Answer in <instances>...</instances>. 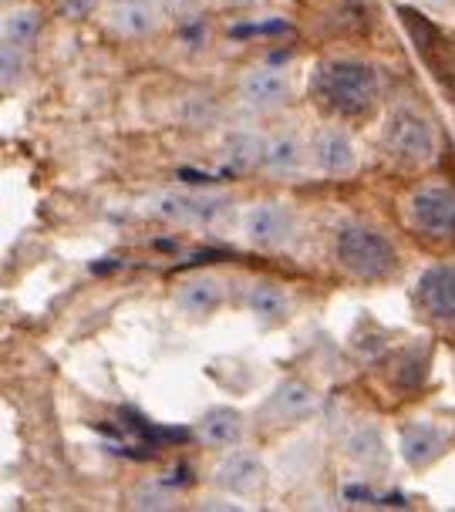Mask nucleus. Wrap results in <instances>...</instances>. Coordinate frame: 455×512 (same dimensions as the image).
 <instances>
[{"label":"nucleus","mask_w":455,"mask_h":512,"mask_svg":"<svg viewBox=\"0 0 455 512\" xmlns=\"http://www.w3.org/2000/svg\"><path fill=\"white\" fill-rule=\"evenodd\" d=\"M314 91L324 108H331V112H338L344 118H358V115H368L371 108L378 105L381 81H378V71L371 68L368 61L331 58L317 71Z\"/></svg>","instance_id":"1"},{"label":"nucleus","mask_w":455,"mask_h":512,"mask_svg":"<svg viewBox=\"0 0 455 512\" xmlns=\"http://www.w3.org/2000/svg\"><path fill=\"white\" fill-rule=\"evenodd\" d=\"M338 260L358 280H388L398 270V250L385 233L364 223H348L338 233Z\"/></svg>","instance_id":"2"},{"label":"nucleus","mask_w":455,"mask_h":512,"mask_svg":"<svg viewBox=\"0 0 455 512\" xmlns=\"http://www.w3.org/2000/svg\"><path fill=\"white\" fill-rule=\"evenodd\" d=\"M381 142H385V152L402 166H429L435 159V128L422 112L415 108H395L385 122V132H381Z\"/></svg>","instance_id":"3"},{"label":"nucleus","mask_w":455,"mask_h":512,"mask_svg":"<svg viewBox=\"0 0 455 512\" xmlns=\"http://www.w3.org/2000/svg\"><path fill=\"white\" fill-rule=\"evenodd\" d=\"M230 209L233 199L223 192H169L156 203V216L176 226H216Z\"/></svg>","instance_id":"4"},{"label":"nucleus","mask_w":455,"mask_h":512,"mask_svg":"<svg viewBox=\"0 0 455 512\" xmlns=\"http://www.w3.org/2000/svg\"><path fill=\"white\" fill-rule=\"evenodd\" d=\"M412 223L425 236L449 240L455 236V189L452 186H422L408 203Z\"/></svg>","instance_id":"5"},{"label":"nucleus","mask_w":455,"mask_h":512,"mask_svg":"<svg viewBox=\"0 0 455 512\" xmlns=\"http://www.w3.org/2000/svg\"><path fill=\"white\" fill-rule=\"evenodd\" d=\"M243 233L260 250H280L294 236V209L284 203H257L243 219Z\"/></svg>","instance_id":"6"},{"label":"nucleus","mask_w":455,"mask_h":512,"mask_svg":"<svg viewBox=\"0 0 455 512\" xmlns=\"http://www.w3.org/2000/svg\"><path fill=\"white\" fill-rule=\"evenodd\" d=\"M415 304L432 320H455V263H435L422 273L415 287Z\"/></svg>","instance_id":"7"},{"label":"nucleus","mask_w":455,"mask_h":512,"mask_svg":"<svg viewBox=\"0 0 455 512\" xmlns=\"http://www.w3.org/2000/svg\"><path fill=\"white\" fill-rule=\"evenodd\" d=\"M216 486L233 496H257L267 486V465L253 452H233L216 465Z\"/></svg>","instance_id":"8"},{"label":"nucleus","mask_w":455,"mask_h":512,"mask_svg":"<svg viewBox=\"0 0 455 512\" xmlns=\"http://www.w3.org/2000/svg\"><path fill=\"white\" fill-rule=\"evenodd\" d=\"M311 155H314L317 169L327 172V176H351V172L358 169V145H354L348 132L331 128V125L314 135Z\"/></svg>","instance_id":"9"},{"label":"nucleus","mask_w":455,"mask_h":512,"mask_svg":"<svg viewBox=\"0 0 455 512\" xmlns=\"http://www.w3.org/2000/svg\"><path fill=\"white\" fill-rule=\"evenodd\" d=\"M317 405V395L311 391V384L304 381H284L273 388V395L263 405V418L270 425H294L304 415H311Z\"/></svg>","instance_id":"10"},{"label":"nucleus","mask_w":455,"mask_h":512,"mask_svg":"<svg viewBox=\"0 0 455 512\" xmlns=\"http://www.w3.org/2000/svg\"><path fill=\"white\" fill-rule=\"evenodd\" d=\"M105 24L118 38H145L156 31L159 11L152 0H112L105 11Z\"/></svg>","instance_id":"11"},{"label":"nucleus","mask_w":455,"mask_h":512,"mask_svg":"<svg viewBox=\"0 0 455 512\" xmlns=\"http://www.w3.org/2000/svg\"><path fill=\"white\" fill-rule=\"evenodd\" d=\"M243 102L260 112L280 108L290 102V78L280 68H253L243 78Z\"/></svg>","instance_id":"12"},{"label":"nucleus","mask_w":455,"mask_h":512,"mask_svg":"<svg viewBox=\"0 0 455 512\" xmlns=\"http://www.w3.org/2000/svg\"><path fill=\"white\" fill-rule=\"evenodd\" d=\"M223 297H226V283L216 273H196V277H189L179 287L176 304L189 317H209L223 304Z\"/></svg>","instance_id":"13"},{"label":"nucleus","mask_w":455,"mask_h":512,"mask_svg":"<svg viewBox=\"0 0 455 512\" xmlns=\"http://www.w3.org/2000/svg\"><path fill=\"white\" fill-rule=\"evenodd\" d=\"M445 452V432L432 422H412L402 428V459L412 469H425Z\"/></svg>","instance_id":"14"},{"label":"nucleus","mask_w":455,"mask_h":512,"mask_svg":"<svg viewBox=\"0 0 455 512\" xmlns=\"http://www.w3.org/2000/svg\"><path fill=\"white\" fill-rule=\"evenodd\" d=\"M247 432V422L236 408H209L196 425L199 442L209 448H230Z\"/></svg>","instance_id":"15"},{"label":"nucleus","mask_w":455,"mask_h":512,"mask_svg":"<svg viewBox=\"0 0 455 512\" xmlns=\"http://www.w3.org/2000/svg\"><path fill=\"white\" fill-rule=\"evenodd\" d=\"M247 310L260 324H280L290 314V297L280 283L273 280H253L247 287Z\"/></svg>","instance_id":"16"},{"label":"nucleus","mask_w":455,"mask_h":512,"mask_svg":"<svg viewBox=\"0 0 455 512\" xmlns=\"http://www.w3.org/2000/svg\"><path fill=\"white\" fill-rule=\"evenodd\" d=\"M304 152V142L294 139V135H277L263 149V169L273 172V176H294L304 166Z\"/></svg>","instance_id":"17"},{"label":"nucleus","mask_w":455,"mask_h":512,"mask_svg":"<svg viewBox=\"0 0 455 512\" xmlns=\"http://www.w3.org/2000/svg\"><path fill=\"white\" fill-rule=\"evenodd\" d=\"M41 27H44V14L38 7H14V11L4 14V44L27 51L38 41Z\"/></svg>","instance_id":"18"},{"label":"nucleus","mask_w":455,"mask_h":512,"mask_svg":"<svg viewBox=\"0 0 455 512\" xmlns=\"http://www.w3.org/2000/svg\"><path fill=\"white\" fill-rule=\"evenodd\" d=\"M263 149H267V142H260L257 135L233 132V135H226V142H223V159L230 169L247 172L253 166H263Z\"/></svg>","instance_id":"19"},{"label":"nucleus","mask_w":455,"mask_h":512,"mask_svg":"<svg viewBox=\"0 0 455 512\" xmlns=\"http://www.w3.org/2000/svg\"><path fill=\"white\" fill-rule=\"evenodd\" d=\"M348 455L358 465H378L385 459V438L375 425H361L354 428L351 438H348Z\"/></svg>","instance_id":"20"},{"label":"nucleus","mask_w":455,"mask_h":512,"mask_svg":"<svg viewBox=\"0 0 455 512\" xmlns=\"http://www.w3.org/2000/svg\"><path fill=\"white\" fill-rule=\"evenodd\" d=\"M425 368H429V354L425 351H405L402 358H398V368H395V381H398V388H405V391H412L418 388V384L425 381Z\"/></svg>","instance_id":"21"},{"label":"nucleus","mask_w":455,"mask_h":512,"mask_svg":"<svg viewBox=\"0 0 455 512\" xmlns=\"http://www.w3.org/2000/svg\"><path fill=\"white\" fill-rule=\"evenodd\" d=\"M398 14H402V21H405V27H408V34H412V41H415L422 51H429L432 44L439 41V31H435V27H432L429 21H425V17L418 14V11H412V7H402Z\"/></svg>","instance_id":"22"},{"label":"nucleus","mask_w":455,"mask_h":512,"mask_svg":"<svg viewBox=\"0 0 455 512\" xmlns=\"http://www.w3.org/2000/svg\"><path fill=\"white\" fill-rule=\"evenodd\" d=\"M21 48H11V44H4V51H0V71H4V88H14L17 81H21V71H24V58H21Z\"/></svg>","instance_id":"23"},{"label":"nucleus","mask_w":455,"mask_h":512,"mask_svg":"<svg viewBox=\"0 0 455 512\" xmlns=\"http://www.w3.org/2000/svg\"><path fill=\"white\" fill-rule=\"evenodd\" d=\"M263 31H287L284 21H270V24H257V27H236V38H243V34H263Z\"/></svg>","instance_id":"24"},{"label":"nucleus","mask_w":455,"mask_h":512,"mask_svg":"<svg viewBox=\"0 0 455 512\" xmlns=\"http://www.w3.org/2000/svg\"><path fill=\"white\" fill-rule=\"evenodd\" d=\"M422 4L435 7V11H452V7H455V0H422Z\"/></svg>","instance_id":"25"}]
</instances>
